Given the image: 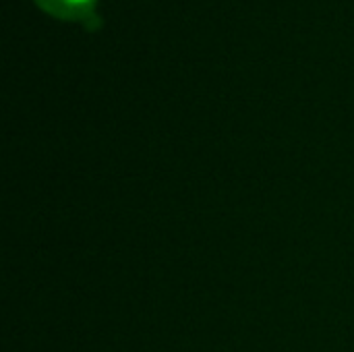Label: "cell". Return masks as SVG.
<instances>
[{
	"mask_svg": "<svg viewBox=\"0 0 354 352\" xmlns=\"http://www.w3.org/2000/svg\"><path fill=\"white\" fill-rule=\"evenodd\" d=\"M37 2L44 8H48V12L71 17V19H81L91 29L100 23L93 10V0H37Z\"/></svg>",
	"mask_w": 354,
	"mask_h": 352,
	"instance_id": "obj_1",
	"label": "cell"
}]
</instances>
